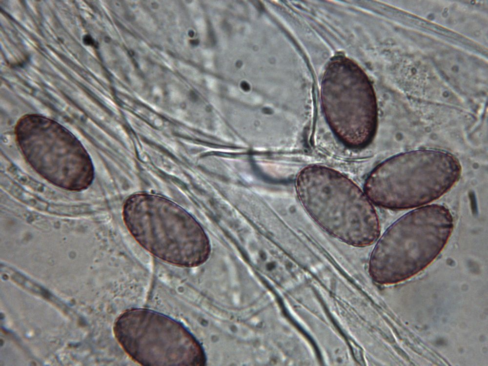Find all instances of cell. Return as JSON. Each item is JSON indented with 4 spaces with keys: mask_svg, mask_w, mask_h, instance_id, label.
<instances>
[{
    "mask_svg": "<svg viewBox=\"0 0 488 366\" xmlns=\"http://www.w3.org/2000/svg\"><path fill=\"white\" fill-rule=\"evenodd\" d=\"M321 100L329 127L345 145L361 148L371 141L377 128L376 98L357 65L346 59L334 60L324 77Z\"/></svg>",
    "mask_w": 488,
    "mask_h": 366,
    "instance_id": "6",
    "label": "cell"
},
{
    "mask_svg": "<svg viewBox=\"0 0 488 366\" xmlns=\"http://www.w3.org/2000/svg\"><path fill=\"white\" fill-rule=\"evenodd\" d=\"M298 198L311 217L340 240L359 247L374 243L380 234L372 203L352 181L319 165L302 169L296 181Z\"/></svg>",
    "mask_w": 488,
    "mask_h": 366,
    "instance_id": "1",
    "label": "cell"
},
{
    "mask_svg": "<svg viewBox=\"0 0 488 366\" xmlns=\"http://www.w3.org/2000/svg\"><path fill=\"white\" fill-rule=\"evenodd\" d=\"M462 172L458 160L447 151L419 149L399 154L378 164L364 185L372 203L391 210L429 203L449 191Z\"/></svg>",
    "mask_w": 488,
    "mask_h": 366,
    "instance_id": "2",
    "label": "cell"
},
{
    "mask_svg": "<svg viewBox=\"0 0 488 366\" xmlns=\"http://www.w3.org/2000/svg\"><path fill=\"white\" fill-rule=\"evenodd\" d=\"M123 221L132 237L153 255L183 267L208 259L209 239L199 223L182 207L163 197L134 194L125 201Z\"/></svg>",
    "mask_w": 488,
    "mask_h": 366,
    "instance_id": "3",
    "label": "cell"
},
{
    "mask_svg": "<svg viewBox=\"0 0 488 366\" xmlns=\"http://www.w3.org/2000/svg\"><path fill=\"white\" fill-rule=\"evenodd\" d=\"M454 227L446 206L433 204L405 214L384 232L372 251L369 272L380 283L413 275L429 264L447 244Z\"/></svg>",
    "mask_w": 488,
    "mask_h": 366,
    "instance_id": "4",
    "label": "cell"
},
{
    "mask_svg": "<svg viewBox=\"0 0 488 366\" xmlns=\"http://www.w3.org/2000/svg\"><path fill=\"white\" fill-rule=\"evenodd\" d=\"M126 353L148 366H202L206 362L200 343L181 324L160 313L132 308L122 313L113 327Z\"/></svg>",
    "mask_w": 488,
    "mask_h": 366,
    "instance_id": "5",
    "label": "cell"
}]
</instances>
